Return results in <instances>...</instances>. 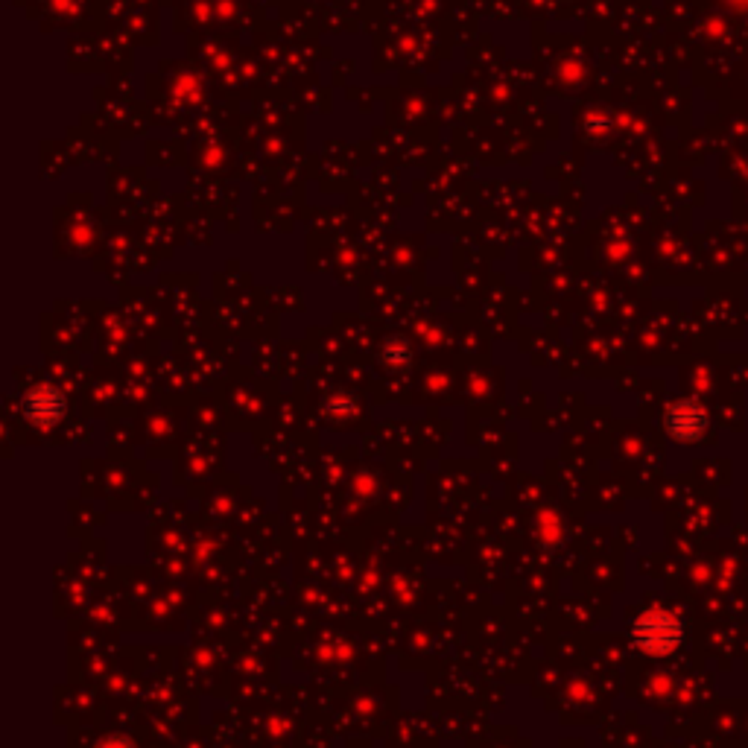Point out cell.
I'll return each mask as SVG.
<instances>
[{
    "mask_svg": "<svg viewBox=\"0 0 748 748\" xmlns=\"http://www.w3.org/2000/svg\"><path fill=\"white\" fill-rule=\"evenodd\" d=\"M383 360L389 366H407L410 363V345L404 339H389L383 345Z\"/></svg>",
    "mask_w": 748,
    "mask_h": 748,
    "instance_id": "4",
    "label": "cell"
},
{
    "mask_svg": "<svg viewBox=\"0 0 748 748\" xmlns=\"http://www.w3.org/2000/svg\"><path fill=\"white\" fill-rule=\"evenodd\" d=\"M632 640L646 655H655V658L673 655L684 640V623L670 611L655 608V611H646L637 617L635 626H632Z\"/></svg>",
    "mask_w": 748,
    "mask_h": 748,
    "instance_id": "1",
    "label": "cell"
},
{
    "mask_svg": "<svg viewBox=\"0 0 748 748\" xmlns=\"http://www.w3.org/2000/svg\"><path fill=\"white\" fill-rule=\"evenodd\" d=\"M27 418L38 424V427H53L62 415H65V395L50 386V383H38L36 389H30L27 401Z\"/></svg>",
    "mask_w": 748,
    "mask_h": 748,
    "instance_id": "3",
    "label": "cell"
},
{
    "mask_svg": "<svg viewBox=\"0 0 748 748\" xmlns=\"http://www.w3.org/2000/svg\"><path fill=\"white\" fill-rule=\"evenodd\" d=\"M667 433L678 442H699L708 430V412L693 401H678L664 415Z\"/></svg>",
    "mask_w": 748,
    "mask_h": 748,
    "instance_id": "2",
    "label": "cell"
},
{
    "mask_svg": "<svg viewBox=\"0 0 748 748\" xmlns=\"http://www.w3.org/2000/svg\"><path fill=\"white\" fill-rule=\"evenodd\" d=\"M100 748H135L132 740H126V737H109V740H103Z\"/></svg>",
    "mask_w": 748,
    "mask_h": 748,
    "instance_id": "5",
    "label": "cell"
}]
</instances>
